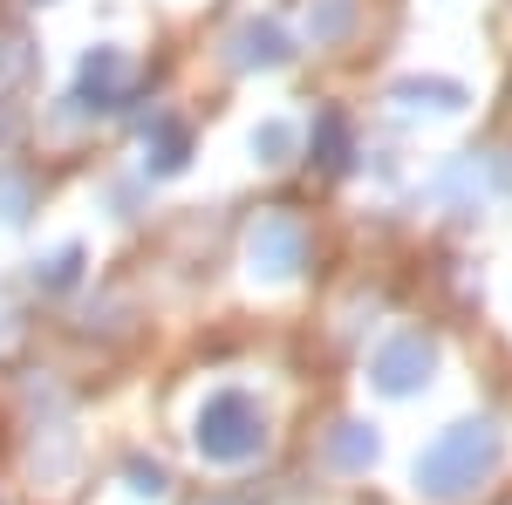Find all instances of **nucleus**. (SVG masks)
Here are the masks:
<instances>
[{
    "label": "nucleus",
    "mask_w": 512,
    "mask_h": 505,
    "mask_svg": "<svg viewBox=\"0 0 512 505\" xmlns=\"http://www.w3.org/2000/svg\"><path fill=\"white\" fill-rule=\"evenodd\" d=\"M253 444H260V417L246 396H212L198 410V451L205 458H246Z\"/></svg>",
    "instance_id": "obj_1"
},
{
    "label": "nucleus",
    "mask_w": 512,
    "mask_h": 505,
    "mask_svg": "<svg viewBox=\"0 0 512 505\" xmlns=\"http://www.w3.org/2000/svg\"><path fill=\"white\" fill-rule=\"evenodd\" d=\"M82 96H96V110H123V96H130V62H123L117 48H96V55L82 62Z\"/></svg>",
    "instance_id": "obj_2"
},
{
    "label": "nucleus",
    "mask_w": 512,
    "mask_h": 505,
    "mask_svg": "<svg viewBox=\"0 0 512 505\" xmlns=\"http://www.w3.org/2000/svg\"><path fill=\"white\" fill-rule=\"evenodd\" d=\"M144 151H158L151 157L158 171H178V164H185V130H178V123H158V137L144 130Z\"/></svg>",
    "instance_id": "obj_3"
},
{
    "label": "nucleus",
    "mask_w": 512,
    "mask_h": 505,
    "mask_svg": "<svg viewBox=\"0 0 512 505\" xmlns=\"http://www.w3.org/2000/svg\"><path fill=\"white\" fill-rule=\"evenodd\" d=\"M0 219H28V178L0 171Z\"/></svg>",
    "instance_id": "obj_4"
}]
</instances>
